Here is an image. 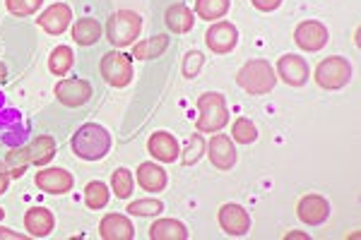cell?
<instances>
[{
	"label": "cell",
	"mask_w": 361,
	"mask_h": 240,
	"mask_svg": "<svg viewBox=\"0 0 361 240\" xmlns=\"http://www.w3.org/2000/svg\"><path fill=\"white\" fill-rule=\"evenodd\" d=\"M147 151L161 163H173L180 154L176 137L169 132H154L152 137L147 139Z\"/></svg>",
	"instance_id": "cell-17"
},
{
	"label": "cell",
	"mask_w": 361,
	"mask_h": 240,
	"mask_svg": "<svg viewBox=\"0 0 361 240\" xmlns=\"http://www.w3.org/2000/svg\"><path fill=\"white\" fill-rule=\"evenodd\" d=\"M70 147H73L75 154L85 161H97L104 159L111 149V134L104 130L97 122H85L78 132L70 139Z\"/></svg>",
	"instance_id": "cell-1"
},
{
	"label": "cell",
	"mask_w": 361,
	"mask_h": 240,
	"mask_svg": "<svg viewBox=\"0 0 361 240\" xmlns=\"http://www.w3.org/2000/svg\"><path fill=\"white\" fill-rule=\"evenodd\" d=\"M296 214H299V219L304 221L308 226H320L328 221L330 216V204L325 197L320 195H306L299 200V207H296Z\"/></svg>",
	"instance_id": "cell-14"
},
{
	"label": "cell",
	"mask_w": 361,
	"mask_h": 240,
	"mask_svg": "<svg viewBox=\"0 0 361 240\" xmlns=\"http://www.w3.org/2000/svg\"><path fill=\"white\" fill-rule=\"evenodd\" d=\"M70 20H73V13L66 3H54L51 8H46L42 15H39V27L44 29L46 34H54V37H61L68 29Z\"/></svg>",
	"instance_id": "cell-15"
},
{
	"label": "cell",
	"mask_w": 361,
	"mask_h": 240,
	"mask_svg": "<svg viewBox=\"0 0 361 240\" xmlns=\"http://www.w3.org/2000/svg\"><path fill=\"white\" fill-rule=\"evenodd\" d=\"M287 238H308V236H306V233H289Z\"/></svg>",
	"instance_id": "cell-38"
},
{
	"label": "cell",
	"mask_w": 361,
	"mask_h": 240,
	"mask_svg": "<svg viewBox=\"0 0 361 240\" xmlns=\"http://www.w3.org/2000/svg\"><path fill=\"white\" fill-rule=\"evenodd\" d=\"M328 39H330L328 27L320 25L316 20H306L294 29L296 46H299L301 51H308V53H316V51L323 49V46L328 44Z\"/></svg>",
	"instance_id": "cell-7"
},
{
	"label": "cell",
	"mask_w": 361,
	"mask_h": 240,
	"mask_svg": "<svg viewBox=\"0 0 361 240\" xmlns=\"http://www.w3.org/2000/svg\"><path fill=\"white\" fill-rule=\"evenodd\" d=\"M25 240V236H20V233L10 231V228H0V240Z\"/></svg>",
	"instance_id": "cell-37"
},
{
	"label": "cell",
	"mask_w": 361,
	"mask_h": 240,
	"mask_svg": "<svg viewBox=\"0 0 361 240\" xmlns=\"http://www.w3.org/2000/svg\"><path fill=\"white\" fill-rule=\"evenodd\" d=\"M166 49H169V37L166 34H157L152 39H145V41H140V44H135L133 58H137V61H149V58H159Z\"/></svg>",
	"instance_id": "cell-22"
},
{
	"label": "cell",
	"mask_w": 361,
	"mask_h": 240,
	"mask_svg": "<svg viewBox=\"0 0 361 240\" xmlns=\"http://www.w3.org/2000/svg\"><path fill=\"white\" fill-rule=\"evenodd\" d=\"M39 190L49 192V195H66V192L73 190L75 180L66 168H44V171L37 173L34 178Z\"/></svg>",
	"instance_id": "cell-12"
},
{
	"label": "cell",
	"mask_w": 361,
	"mask_h": 240,
	"mask_svg": "<svg viewBox=\"0 0 361 240\" xmlns=\"http://www.w3.org/2000/svg\"><path fill=\"white\" fill-rule=\"evenodd\" d=\"M75 65V56H73V49L70 46H58V49L51 51V58H49V70L58 77L70 72V68Z\"/></svg>",
	"instance_id": "cell-24"
},
{
	"label": "cell",
	"mask_w": 361,
	"mask_h": 240,
	"mask_svg": "<svg viewBox=\"0 0 361 240\" xmlns=\"http://www.w3.org/2000/svg\"><path fill=\"white\" fill-rule=\"evenodd\" d=\"M253 3L255 10H260V13H272V10H277L279 5H282V0H250Z\"/></svg>",
	"instance_id": "cell-35"
},
{
	"label": "cell",
	"mask_w": 361,
	"mask_h": 240,
	"mask_svg": "<svg viewBox=\"0 0 361 240\" xmlns=\"http://www.w3.org/2000/svg\"><path fill=\"white\" fill-rule=\"evenodd\" d=\"M231 137H234L238 144H250L258 139V130H255V125L248 118H238L234 122V127H231Z\"/></svg>",
	"instance_id": "cell-29"
},
{
	"label": "cell",
	"mask_w": 361,
	"mask_h": 240,
	"mask_svg": "<svg viewBox=\"0 0 361 240\" xmlns=\"http://www.w3.org/2000/svg\"><path fill=\"white\" fill-rule=\"evenodd\" d=\"M164 22H166L169 32L185 34V32H190V29H193V13H190L188 5L176 3V5H171V8L166 10Z\"/></svg>",
	"instance_id": "cell-20"
},
{
	"label": "cell",
	"mask_w": 361,
	"mask_h": 240,
	"mask_svg": "<svg viewBox=\"0 0 361 240\" xmlns=\"http://www.w3.org/2000/svg\"><path fill=\"white\" fill-rule=\"evenodd\" d=\"M56 96L63 106L78 108L90 101L92 87H90V82H85V80H61L56 84Z\"/></svg>",
	"instance_id": "cell-10"
},
{
	"label": "cell",
	"mask_w": 361,
	"mask_h": 240,
	"mask_svg": "<svg viewBox=\"0 0 361 240\" xmlns=\"http://www.w3.org/2000/svg\"><path fill=\"white\" fill-rule=\"evenodd\" d=\"M56 156V142L54 137H37L29 147V161L37 163V166H44Z\"/></svg>",
	"instance_id": "cell-25"
},
{
	"label": "cell",
	"mask_w": 361,
	"mask_h": 240,
	"mask_svg": "<svg viewBox=\"0 0 361 240\" xmlns=\"http://www.w3.org/2000/svg\"><path fill=\"white\" fill-rule=\"evenodd\" d=\"M140 29H142V20H140L137 13H130V10H118L109 17V25H106V37L111 41L114 46L118 49H126L130 46L133 41L137 39Z\"/></svg>",
	"instance_id": "cell-4"
},
{
	"label": "cell",
	"mask_w": 361,
	"mask_h": 240,
	"mask_svg": "<svg viewBox=\"0 0 361 240\" xmlns=\"http://www.w3.org/2000/svg\"><path fill=\"white\" fill-rule=\"evenodd\" d=\"M99 236L104 240H133L135 228L123 214H106L99 224Z\"/></svg>",
	"instance_id": "cell-16"
},
{
	"label": "cell",
	"mask_w": 361,
	"mask_h": 240,
	"mask_svg": "<svg viewBox=\"0 0 361 240\" xmlns=\"http://www.w3.org/2000/svg\"><path fill=\"white\" fill-rule=\"evenodd\" d=\"M8 183H10V171L5 163H0V195L8 190Z\"/></svg>",
	"instance_id": "cell-36"
},
{
	"label": "cell",
	"mask_w": 361,
	"mask_h": 240,
	"mask_svg": "<svg viewBox=\"0 0 361 240\" xmlns=\"http://www.w3.org/2000/svg\"><path fill=\"white\" fill-rule=\"evenodd\" d=\"M29 149H13L8 154V159H5V166H8L10 175H15V178H20L22 173H25V168L29 166Z\"/></svg>",
	"instance_id": "cell-31"
},
{
	"label": "cell",
	"mask_w": 361,
	"mask_h": 240,
	"mask_svg": "<svg viewBox=\"0 0 361 240\" xmlns=\"http://www.w3.org/2000/svg\"><path fill=\"white\" fill-rule=\"evenodd\" d=\"M352 80V65H349L347 58L342 56H333V58H325V61L318 63L316 68V82L320 89H342L347 82Z\"/></svg>",
	"instance_id": "cell-5"
},
{
	"label": "cell",
	"mask_w": 361,
	"mask_h": 240,
	"mask_svg": "<svg viewBox=\"0 0 361 240\" xmlns=\"http://www.w3.org/2000/svg\"><path fill=\"white\" fill-rule=\"evenodd\" d=\"M133 185H135V180H133V173L128 171V168H116V173L111 175V187H114L116 197H121V200H128V197L133 195Z\"/></svg>",
	"instance_id": "cell-28"
},
{
	"label": "cell",
	"mask_w": 361,
	"mask_h": 240,
	"mask_svg": "<svg viewBox=\"0 0 361 240\" xmlns=\"http://www.w3.org/2000/svg\"><path fill=\"white\" fill-rule=\"evenodd\" d=\"M200 65H202V53L190 51V53L185 56V61H183V75H185V77H195Z\"/></svg>",
	"instance_id": "cell-34"
},
{
	"label": "cell",
	"mask_w": 361,
	"mask_h": 240,
	"mask_svg": "<svg viewBox=\"0 0 361 240\" xmlns=\"http://www.w3.org/2000/svg\"><path fill=\"white\" fill-rule=\"evenodd\" d=\"M85 202L90 209H104L109 204V187L102 180H92L85 187Z\"/></svg>",
	"instance_id": "cell-27"
},
{
	"label": "cell",
	"mask_w": 361,
	"mask_h": 240,
	"mask_svg": "<svg viewBox=\"0 0 361 240\" xmlns=\"http://www.w3.org/2000/svg\"><path fill=\"white\" fill-rule=\"evenodd\" d=\"M54 226H56L54 214L44 207H32L25 214V228L32 238H46L51 231H54Z\"/></svg>",
	"instance_id": "cell-18"
},
{
	"label": "cell",
	"mask_w": 361,
	"mask_h": 240,
	"mask_svg": "<svg viewBox=\"0 0 361 240\" xmlns=\"http://www.w3.org/2000/svg\"><path fill=\"white\" fill-rule=\"evenodd\" d=\"M197 132H219L229 122V108L224 96L217 91H205L197 96Z\"/></svg>",
	"instance_id": "cell-2"
},
{
	"label": "cell",
	"mask_w": 361,
	"mask_h": 240,
	"mask_svg": "<svg viewBox=\"0 0 361 240\" xmlns=\"http://www.w3.org/2000/svg\"><path fill=\"white\" fill-rule=\"evenodd\" d=\"M207 159L219 171H231L236 163V149L231 137H226V134H212V139L207 144Z\"/></svg>",
	"instance_id": "cell-9"
},
{
	"label": "cell",
	"mask_w": 361,
	"mask_h": 240,
	"mask_svg": "<svg viewBox=\"0 0 361 240\" xmlns=\"http://www.w3.org/2000/svg\"><path fill=\"white\" fill-rule=\"evenodd\" d=\"M102 77L109 82L116 89L128 87L133 80V58L126 53H106L102 58Z\"/></svg>",
	"instance_id": "cell-6"
},
{
	"label": "cell",
	"mask_w": 361,
	"mask_h": 240,
	"mask_svg": "<svg viewBox=\"0 0 361 240\" xmlns=\"http://www.w3.org/2000/svg\"><path fill=\"white\" fill-rule=\"evenodd\" d=\"M236 82L243 91L253 94V96H260V94H270L275 89V68L270 65L267 61H248L246 65L236 72Z\"/></svg>",
	"instance_id": "cell-3"
},
{
	"label": "cell",
	"mask_w": 361,
	"mask_h": 240,
	"mask_svg": "<svg viewBox=\"0 0 361 240\" xmlns=\"http://www.w3.org/2000/svg\"><path fill=\"white\" fill-rule=\"evenodd\" d=\"M277 75L287 82L289 87H301V84H306V82H308L311 70H308V63L301 56L287 53V56H282L277 61Z\"/></svg>",
	"instance_id": "cell-13"
},
{
	"label": "cell",
	"mask_w": 361,
	"mask_h": 240,
	"mask_svg": "<svg viewBox=\"0 0 361 240\" xmlns=\"http://www.w3.org/2000/svg\"><path fill=\"white\" fill-rule=\"evenodd\" d=\"M202 149H205L202 137L200 134H193V137L188 139V144H185V151H183V156H180V161H183L185 166H193V163L202 156Z\"/></svg>",
	"instance_id": "cell-33"
},
{
	"label": "cell",
	"mask_w": 361,
	"mask_h": 240,
	"mask_svg": "<svg viewBox=\"0 0 361 240\" xmlns=\"http://www.w3.org/2000/svg\"><path fill=\"white\" fill-rule=\"evenodd\" d=\"M99 37H102V27H99L97 20L92 17H85V20H78L73 27V39L78 41L80 46H92L97 44Z\"/></svg>",
	"instance_id": "cell-23"
},
{
	"label": "cell",
	"mask_w": 361,
	"mask_h": 240,
	"mask_svg": "<svg viewBox=\"0 0 361 240\" xmlns=\"http://www.w3.org/2000/svg\"><path fill=\"white\" fill-rule=\"evenodd\" d=\"M217 219L226 236H246L250 231V216L241 204H224Z\"/></svg>",
	"instance_id": "cell-11"
},
{
	"label": "cell",
	"mask_w": 361,
	"mask_h": 240,
	"mask_svg": "<svg viewBox=\"0 0 361 240\" xmlns=\"http://www.w3.org/2000/svg\"><path fill=\"white\" fill-rule=\"evenodd\" d=\"M137 183L147 192H161L166 187V171L154 161H145L137 166Z\"/></svg>",
	"instance_id": "cell-19"
},
{
	"label": "cell",
	"mask_w": 361,
	"mask_h": 240,
	"mask_svg": "<svg viewBox=\"0 0 361 240\" xmlns=\"http://www.w3.org/2000/svg\"><path fill=\"white\" fill-rule=\"evenodd\" d=\"M3 80H5V65L0 63V82H3Z\"/></svg>",
	"instance_id": "cell-39"
},
{
	"label": "cell",
	"mask_w": 361,
	"mask_h": 240,
	"mask_svg": "<svg viewBox=\"0 0 361 240\" xmlns=\"http://www.w3.org/2000/svg\"><path fill=\"white\" fill-rule=\"evenodd\" d=\"M205 44L212 53H229L238 44V32L231 22H214L205 34Z\"/></svg>",
	"instance_id": "cell-8"
},
{
	"label": "cell",
	"mask_w": 361,
	"mask_h": 240,
	"mask_svg": "<svg viewBox=\"0 0 361 240\" xmlns=\"http://www.w3.org/2000/svg\"><path fill=\"white\" fill-rule=\"evenodd\" d=\"M149 238L152 240H185L188 231L176 219H159L149 226Z\"/></svg>",
	"instance_id": "cell-21"
},
{
	"label": "cell",
	"mask_w": 361,
	"mask_h": 240,
	"mask_svg": "<svg viewBox=\"0 0 361 240\" xmlns=\"http://www.w3.org/2000/svg\"><path fill=\"white\" fill-rule=\"evenodd\" d=\"M126 212L133 216H157V214L164 212V204L159 200H135V202L128 204Z\"/></svg>",
	"instance_id": "cell-30"
},
{
	"label": "cell",
	"mask_w": 361,
	"mask_h": 240,
	"mask_svg": "<svg viewBox=\"0 0 361 240\" xmlns=\"http://www.w3.org/2000/svg\"><path fill=\"white\" fill-rule=\"evenodd\" d=\"M42 3L44 0H5V8L15 17H29L42 8Z\"/></svg>",
	"instance_id": "cell-32"
},
{
	"label": "cell",
	"mask_w": 361,
	"mask_h": 240,
	"mask_svg": "<svg viewBox=\"0 0 361 240\" xmlns=\"http://www.w3.org/2000/svg\"><path fill=\"white\" fill-rule=\"evenodd\" d=\"M3 216H5V209H0V221H3Z\"/></svg>",
	"instance_id": "cell-40"
},
{
	"label": "cell",
	"mask_w": 361,
	"mask_h": 240,
	"mask_svg": "<svg viewBox=\"0 0 361 240\" xmlns=\"http://www.w3.org/2000/svg\"><path fill=\"white\" fill-rule=\"evenodd\" d=\"M195 13L200 20H222L229 13V0H195Z\"/></svg>",
	"instance_id": "cell-26"
}]
</instances>
